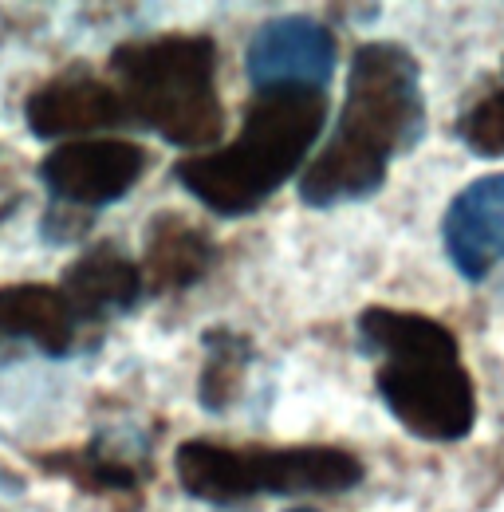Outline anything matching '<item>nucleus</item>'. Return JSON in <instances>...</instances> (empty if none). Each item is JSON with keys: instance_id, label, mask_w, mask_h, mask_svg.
Wrapping results in <instances>:
<instances>
[{"instance_id": "obj_2", "label": "nucleus", "mask_w": 504, "mask_h": 512, "mask_svg": "<svg viewBox=\"0 0 504 512\" xmlns=\"http://www.w3.org/2000/svg\"><path fill=\"white\" fill-rule=\"evenodd\" d=\"M359 343L375 359V390L390 418L422 442H461L477 422V386L457 335L441 320L398 308H367Z\"/></svg>"}, {"instance_id": "obj_14", "label": "nucleus", "mask_w": 504, "mask_h": 512, "mask_svg": "<svg viewBox=\"0 0 504 512\" xmlns=\"http://www.w3.org/2000/svg\"><path fill=\"white\" fill-rule=\"evenodd\" d=\"M457 138L477 158H504V83L461 115Z\"/></svg>"}, {"instance_id": "obj_13", "label": "nucleus", "mask_w": 504, "mask_h": 512, "mask_svg": "<svg viewBox=\"0 0 504 512\" xmlns=\"http://www.w3.org/2000/svg\"><path fill=\"white\" fill-rule=\"evenodd\" d=\"M252 363V343L229 327L205 331V371L197 383V398L209 414H225L245 383V371Z\"/></svg>"}, {"instance_id": "obj_8", "label": "nucleus", "mask_w": 504, "mask_h": 512, "mask_svg": "<svg viewBox=\"0 0 504 512\" xmlns=\"http://www.w3.org/2000/svg\"><path fill=\"white\" fill-rule=\"evenodd\" d=\"M87 323L75 316L60 288L48 284H8L0 288V367L44 355L67 359L79 351Z\"/></svg>"}, {"instance_id": "obj_9", "label": "nucleus", "mask_w": 504, "mask_h": 512, "mask_svg": "<svg viewBox=\"0 0 504 512\" xmlns=\"http://www.w3.org/2000/svg\"><path fill=\"white\" fill-rule=\"evenodd\" d=\"M441 245L453 268L481 284L504 264V174L473 178L441 213Z\"/></svg>"}, {"instance_id": "obj_7", "label": "nucleus", "mask_w": 504, "mask_h": 512, "mask_svg": "<svg viewBox=\"0 0 504 512\" xmlns=\"http://www.w3.org/2000/svg\"><path fill=\"white\" fill-rule=\"evenodd\" d=\"M245 501L256 493L300 497V493H347L363 481V461L339 446H245L237 449Z\"/></svg>"}, {"instance_id": "obj_11", "label": "nucleus", "mask_w": 504, "mask_h": 512, "mask_svg": "<svg viewBox=\"0 0 504 512\" xmlns=\"http://www.w3.org/2000/svg\"><path fill=\"white\" fill-rule=\"evenodd\" d=\"M60 292L83 323H103L142 300V272L123 249L95 245L63 272Z\"/></svg>"}, {"instance_id": "obj_3", "label": "nucleus", "mask_w": 504, "mask_h": 512, "mask_svg": "<svg viewBox=\"0 0 504 512\" xmlns=\"http://www.w3.org/2000/svg\"><path fill=\"white\" fill-rule=\"evenodd\" d=\"M327 123V95L312 87L256 91L241 134L221 150L189 154L174 166L178 186L217 217L260 209L308 158Z\"/></svg>"}, {"instance_id": "obj_10", "label": "nucleus", "mask_w": 504, "mask_h": 512, "mask_svg": "<svg viewBox=\"0 0 504 512\" xmlns=\"http://www.w3.org/2000/svg\"><path fill=\"white\" fill-rule=\"evenodd\" d=\"M24 119H28V130L36 138L48 142V138L115 127V123H123V107H119V95L111 83H103L87 71H75V75L44 83L28 99Z\"/></svg>"}, {"instance_id": "obj_6", "label": "nucleus", "mask_w": 504, "mask_h": 512, "mask_svg": "<svg viewBox=\"0 0 504 512\" xmlns=\"http://www.w3.org/2000/svg\"><path fill=\"white\" fill-rule=\"evenodd\" d=\"M339 64V44L327 24L312 16H276L249 36L245 71L252 91L312 87L323 91Z\"/></svg>"}, {"instance_id": "obj_12", "label": "nucleus", "mask_w": 504, "mask_h": 512, "mask_svg": "<svg viewBox=\"0 0 504 512\" xmlns=\"http://www.w3.org/2000/svg\"><path fill=\"white\" fill-rule=\"evenodd\" d=\"M217 260L213 241L178 213H158L146 229V256L138 264L142 292H182L197 284Z\"/></svg>"}, {"instance_id": "obj_5", "label": "nucleus", "mask_w": 504, "mask_h": 512, "mask_svg": "<svg viewBox=\"0 0 504 512\" xmlns=\"http://www.w3.org/2000/svg\"><path fill=\"white\" fill-rule=\"evenodd\" d=\"M146 170V150L123 138H87L63 142L44 154L40 182L56 197V205L71 209H107L123 201L138 186Z\"/></svg>"}, {"instance_id": "obj_4", "label": "nucleus", "mask_w": 504, "mask_h": 512, "mask_svg": "<svg viewBox=\"0 0 504 512\" xmlns=\"http://www.w3.org/2000/svg\"><path fill=\"white\" fill-rule=\"evenodd\" d=\"M123 119L154 130L162 142L201 154L225 130L217 95V44L209 36H154L111 52Z\"/></svg>"}, {"instance_id": "obj_15", "label": "nucleus", "mask_w": 504, "mask_h": 512, "mask_svg": "<svg viewBox=\"0 0 504 512\" xmlns=\"http://www.w3.org/2000/svg\"><path fill=\"white\" fill-rule=\"evenodd\" d=\"M292 512H315V509H292Z\"/></svg>"}, {"instance_id": "obj_1", "label": "nucleus", "mask_w": 504, "mask_h": 512, "mask_svg": "<svg viewBox=\"0 0 504 512\" xmlns=\"http://www.w3.org/2000/svg\"><path fill=\"white\" fill-rule=\"evenodd\" d=\"M426 134L422 67L390 40L363 44L351 56L343 115L327 146L300 178V197L312 209L367 201L382 190L398 154L414 150Z\"/></svg>"}]
</instances>
